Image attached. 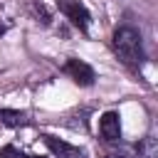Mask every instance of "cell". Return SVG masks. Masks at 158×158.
<instances>
[{
	"instance_id": "obj_6",
	"label": "cell",
	"mask_w": 158,
	"mask_h": 158,
	"mask_svg": "<svg viewBox=\"0 0 158 158\" xmlns=\"http://www.w3.org/2000/svg\"><path fill=\"white\" fill-rule=\"evenodd\" d=\"M136 153H138V158H156L158 156V141H156V136L141 138L138 146H136Z\"/></svg>"
},
{
	"instance_id": "obj_5",
	"label": "cell",
	"mask_w": 158,
	"mask_h": 158,
	"mask_svg": "<svg viewBox=\"0 0 158 158\" xmlns=\"http://www.w3.org/2000/svg\"><path fill=\"white\" fill-rule=\"evenodd\" d=\"M42 138H44L47 148H49L57 158H84V151H79L77 146H72V143H67V141H62V138H54V136H49V133H44Z\"/></svg>"
},
{
	"instance_id": "obj_4",
	"label": "cell",
	"mask_w": 158,
	"mask_h": 158,
	"mask_svg": "<svg viewBox=\"0 0 158 158\" xmlns=\"http://www.w3.org/2000/svg\"><path fill=\"white\" fill-rule=\"evenodd\" d=\"M99 133L104 141H118L121 138V116L118 111H106L99 118Z\"/></svg>"
},
{
	"instance_id": "obj_2",
	"label": "cell",
	"mask_w": 158,
	"mask_h": 158,
	"mask_svg": "<svg viewBox=\"0 0 158 158\" xmlns=\"http://www.w3.org/2000/svg\"><path fill=\"white\" fill-rule=\"evenodd\" d=\"M57 7H59V12H62L74 27H79L81 32L89 30L91 15H89V10L84 7V2H79V0H57Z\"/></svg>"
},
{
	"instance_id": "obj_7",
	"label": "cell",
	"mask_w": 158,
	"mask_h": 158,
	"mask_svg": "<svg viewBox=\"0 0 158 158\" xmlns=\"http://www.w3.org/2000/svg\"><path fill=\"white\" fill-rule=\"evenodd\" d=\"M0 121L5 123V126H22L25 121H27V114L25 111H15V109H0Z\"/></svg>"
},
{
	"instance_id": "obj_3",
	"label": "cell",
	"mask_w": 158,
	"mask_h": 158,
	"mask_svg": "<svg viewBox=\"0 0 158 158\" xmlns=\"http://www.w3.org/2000/svg\"><path fill=\"white\" fill-rule=\"evenodd\" d=\"M62 72H64V74H69V77H72L77 84H81V86H91V84H94V79H96L94 69H91L84 59H77V57L67 59V62H64V67H62Z\"/></svg>"
},
{
	"instance_id": "obj_1",
	"label": "cell",
	"mask_w": 158,
	"mask_h": 158,
	"mask_svg": "<svg viewBox=\"0 0 158 158\" xmlns=\"http://www.w3.org/2000/svg\"><path fill=\"white\" fill-rule=\"evenodd\" d=\"M114 49H116L118 59H121L126 67H131V69H138V67H143V62H146L141 32L133 30V27H118V30L114 32Z\"/></svg>"
},
{
	"instance_id": "obj_9",
	"label": "cell",
	"mask_w": 158,
	"mask_h": 158,
	"mask_svg": "<svg viewBox=\"0 0 158 158\" xmlns=\"http://www.w3.org/2000/svg\"><path fill=\"white\" fill-rule=\"evenodd\" d=\"M106 158H118V156H106Z\"/></svg>"
},
{
	"instance_id": "obj_8",
	"label": "cell",
	"mask_w": 158,
	"mask_h": 158,
	"mask_svg": "<svg viewBox=\"0 0 158 158\" xmlns=\"http://www.w3.org/2000/svg\"><path fill=\"white\" fill-rule=\"evenodd\" d=\"M0 158H35V156H27V153H25V151H20L17 146L7 143V146H2V148H0Z\"/></svg>"
}]
</instances>
